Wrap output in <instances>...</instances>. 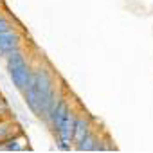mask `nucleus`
Segmentation results:
<instances>
[{"mask_svg": "<svg viewBox=\"0 0 153 153\" xmlns=\"http://www.w3.org/2000/svg\"><path fill=\"white\" fill-rule=\"evenodd\" d=\"M22 94H24V99L27 103V108L40 119L45 117L49 108L61 96V92L56 87V81H54V76H52L51 68L45 65H38L33 68L29 85Z\"/></svg>", "mask_w": 153, "mask_h": 153, "instance_id": "1", "label": "nucleus"}, {"mask_svg": "<svg viewBox=\"0 0 153 153\" xmlns=\"http://www.w3.org/2000/svg\"><path fill=\"white\" fill-rule=\"evenodd\" d=\"M4 59H6L7 76H9L13 87L18 92H24L27 88V85H29L31 74H33V67H31V63H29L24 49H18V51L9 52Z\"/></svg>", "mask_w": 153, "mask_h": 153, "instance_id": "2", "label": "nucleus"}, {"mask_svg": "<svg viewBox=\"0 0 153 153\" xmlns=\"http://www.w3.org/2000/svg\"><path fill=\"white\" fill-rule=\"evenodd\" d=\"M22 49V36L16 29L0 33V58H6L9 52Z\"/></svg>", "mask_w": 153, "mask_h": 153, "instance_id": "3", "label": "nucleus"}, {"mask_svg": "<svg viewBox=\"0 0 153 153\" xmlns=\"http://www.w3.org/2000/svg\"><path fill=\"white\" fill-rule=\"evenodd\" d=\"M90 130H92V126H90L88 117L78 114V115H76V123H74V131H72V144L78 146V144L83 140V137H85Z\"/></svg>", "mask_w": 153, "mask_h": 153, "instance_id": "4", "label": "nucleus"}, {"mask_svg": "<svg viewBox=\"0 0 153 153\" xmlns=\"http://www.w3.org/2000/svg\"><path fill=\"white\" fill-rule=\"evenodd\" d=\"M25 148H27V139L22 135V131H18L0 142V151H22Z\"/></svg>", "mask_w": 153, "mask_h": 153, "instance_id": "5", "label": "nucleus"}, {"mask_svg": "<svg viewBox=\"0 0 153 153\" xmlns=\"http://www.w3.org/2000/svg\"><path fill=\"white\" fill-rule=\"evenodd\" d=\"M18 133V126L9 119V117H2L0 119V142L6 140L7 137Z\"/></svg>", "mask_w": 153, "mask_h": 153, "instance_id": "6", "label": "nucleus"}, {"mask_svg": "<svg viewBox=\"0 0 153 153\" xmlns=\"http://www.w3.org/2000/svg\"><path fill=\"white\" fill-rule=\"evenodd\" d=\"M97 133L94 131V130H90L85 137H83V140L76 146V149H79V151H92L94 149V144H96V140H97Z\"/></svg>", "mask_w": 153, "mask_h": 153, "instance_id": "7", "label": "nucleus"}, {"mask_svg": "<svg viewBox=\"0 0 153 153\" xmlns=\"http://www.w3.org/2000/svg\"><path fill=\"white\" fill-rule=\"evenodd\" d=\"M11 29H15V27L9 22V18H6L2 13H0V33H6V31H11Z\"/></svg>", "mask_w": 153, "mask_h": 153, "instance_id": "8", "label": "nucleus"}, {"mask_svg": "<svg viewBox=\"0 0 153 153\" xmlns=\"http://www.w3.org/2000/svg\"><path fill=\"white\" fill-rule=\"evenodd\" d=\"M7 114H9V106H7V103L0 97V119L2 117H7Z\"/></svg>", "mask_w": 153, "mask_h": 153, "instance_id": "9", "label": "nucleus"}]
</instances>
